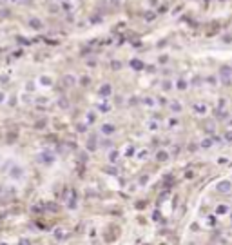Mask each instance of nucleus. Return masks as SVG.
Listing matches in <instances>:
<instances>
[{"instance_id": "nucleus-1", "label": "nucleus", "mask_w": 232, "mask_h": 245, "mask_svg": "<svg viewBox=\"0 0 232 245\" xmlns=\"http://www.w3.org/2000/svg\"><path fill=\"white\" fill-rule=\"evenodd\" d=\"M102 131H103V133H105V134H111V133H113V131H114V127H113V125H111V123H105V125H103V127H102Z\"/></svg>"}, {"instance_id": "nucleus-2", "label": "nucleus", "mask_w": 232, "mask_h": 245, "mask_svg": "<svg viewBox=\"0 0 232 245\" xmlns=\"http://www.w3.org/2000/svg\"><path fill=\"white\" fill-rule=\"evenodd\" d=\"M64 84H65V85H73V84H75V78H73V76H65V78H64Z\"/></svg>"}, {"instance_id": "nucleus-3", "label": "nucleus", "mask_w": 232, "mask_h": 245, "mask_svg": "<svg viewBox=\"0 0 232 245\" xmlns=\"http://www.w3.org/2000/svg\"><path fill=\"white\" fill-rule=\"evenodd\" d=\"M158 160H161V162H163V160H167V153H163V151H161V153H158Z\"/></svg>"}, {"instance_id": "nucleus-4", "label": "nucleus", "mask_w": 232, "mask_h": 245, "mask_svg": "<svg viewBox=\"0 0 232 245\" xmlns=\"http://www.w3.org/2000/svg\"><path fill=\"white\" fill-rule=\"evenodd\" d=\"M31 25H35V29H40V27H42V24H40L38 20H31Z\"/></svg>"}, {"instance_id": "nucleus-5", "label": "nucleus", "mask_w": 232, "mask_h": 245, "mask_svg": "<svg viewBox=\"0 0 232 245\" xmlns=\"http://www.w3.org/2000/svg\"><path fill=\"white\" fill-rule=\"evenodd\" d=\"M109 91H111V87H103V91H102V93H103V95H109Z\"/></svg>"}, {"instance_id": "nucleus-6", "label": "nucleus", "mask_w": 232, "mask_h": 245, "mask_svg": "<svg viewBox=\"0 0 232 245\" xmlns=\"http://www.w3.org/2000/svg\"><path fill=\"white\" fill-rule=\"evenodd\" d=\"M20 245H29V242L27 240H20Z\"/></svg>"}, {"instance_id": "nucleus-7", "label": "nucleus", "mask_w": 232, "mask_h": 245, "mask_svg": "<svg viewBox=\"0 0 232 245\" xmlns=\"http://www.w3.org/2000/svg\"><path fill=\"white\" fill-rule=\"evenodd\" d=\"M227 140H232V133H227Z\"/></svg>"}, {"instance_id": "nucleus-8", "label": "nucleus", "mask_w": 232, "mask_h": 245, "mask_svg": "<svg viewBox=\"0 0 232 245\" xmlns=\"http://www.w3.org/2000/svg\"><path fill=\"white\" fill-rule=\"evenodd\" d=\"M2 98H4V95H0V102H2Z\"/></svg>"}]
</instances>
